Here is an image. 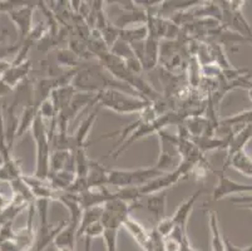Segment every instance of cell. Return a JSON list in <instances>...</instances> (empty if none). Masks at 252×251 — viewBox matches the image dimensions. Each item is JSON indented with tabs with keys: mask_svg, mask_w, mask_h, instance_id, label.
Wrapping results in <instances>:
<instances>
[{
	"mask_svg": "<svg viewBox=\"0 0 252 251\" xmlns=\"http://www.w3.org/2000/svg\"><path fill=\"white\" fill-rule=\"evenodd\" d=\"M72 87L77 92H81V93L97 94L99 92L116 89V91L125 92V93L143 98L132 87H129L126 83L121 82L117 78H114L104 68V66L102 63H93L92 66L89 64V66L81 67L77 71V73H75L74 78H73Z\"/></svg>",
	"mask_w": 252,
	"mask_h": 251,
	"instance_id": "cell-1",
	"label": "cell"
},
{
	"mask_svg": "<svg viewBox=\"0 0 252 251\" xmlns=\"http://www.w3.org/2000/svg\"><path fill=\"white\" fill-rule=\"evenodd\" d=\"M151 105L152 103L143 100L141 97L132 96V94L116 91V89L99 92L95 94L93 103H92V106L107 108L118 114L141 113L142 110L146 109Z\"/></svg>",
	"mask_w": 252,
	"mask_h": 251,
	"instance_id": "cell-2",
	"label": "cell"
},
{
	"mask_svg": "<svg viewBox=\"0 0 252 251\" xmlns=\"http://www.w3.org/2000/svg\"><path fill=\"white\" fill-rule=\"evenodd\" d=\"M31 131L32 135H33L34 142H35L36 149L35 171H34L33 176L39 179H47L50 174L52 146H50L49 135H48V128L45 126V122L39 113H36Z\"/></svg>",
	"mask_w": 252,
	"mask_h": 251,
	"instance_id": "cell-3",
	"label": "cell"
},
{
	"mask_svg": "<svg viewBox=\"0 0 252 251\" xmlns=\"http://www.w3.org/2000/svg\"><path fill=\"white\" fill-rule=\"evenodd\" d=\"M162 172L155 167H143L136 170H108V186L117 188L141 187L152 179L162 176Z\"/></svg>",
	"mask_w": 252,
	"mask_h": 251,
	"instance_id": "cell-4",
	"label": "cell"
},
{
	"mask_svg": "<svg viewBox=\"0 0 252 251\" xmlns=\"http://www.w3.org/2000/svg\"><path fill=\"white\" fill-rule=\"evenodd\" d=\"M157 136L159 138V156L153 167L162 174L175 171L182 162L178 151V136L169 135L164 130L159 131Z\"/></svg>",
	"mask_w": 252,
	"mask_h": 251,
	"instance_id": "cell-5",
	"label": "cell"
},
{
	"mask_svg": "<svg viewBox=\"0 0 252 251\" xmlns=\"http://www.w3.org/2000/svg\"><path fill=\"white\" fill-rule=\"evenodd\" d=\"M176 117L175 114H171V113H167V114H162V116L157 117L155 121H151V122H144V123L139 124L138 127L133 131V132L130 133L127 138H126V141L121 144L119 148H117L116 151L112 152V155H113L114 160H118V157L122 155L123 152L127 151L134 142L139 141L142 138L147 137L150 136L151 133H158L159 131L163 130L164 127H167L168 124L171 123H177L176 121Z\"/></svg>",
	"mask_w": 252,
	"mask_h": 251,
	"instance_id": "cell-6",
	"label": "cell"
},
{
	"mask_svg": "<svg viewBox=\"0 0 252 251\" xmlns=\"http://www.w3.org/2000/svg\"><path fill=\"white\" fill-rule=\"evenodd\" d=\"M36 3H29V1H24L20 6L13 9L8 13V17L11 22L14 23L15 28H17L18 33V43H23L25 39L28 38L31 34L32 29H33V13Z\"/></svg>",
	"mask_w": 252,
	"mask_h": 251,
	"instance_id": "cell-7",
	"label": "cell"
},
{
	"mask_svg": "<svg viewBox=\"0 0 252 251\" xmlns=\"http://www.w3.org/2000/svg\"><path fill=\"white\" fill-rule=\"evenodd\" d=\"M98 112H99V107L97 106V108H94L92 112H89L87 118L81 122V124H79V127L77 128V131H75L73 135L69 136V151L70 152H75L78 151V149H87V147L95 143V141L88 142L87 141V138H88V135L89 132H91L94 122L97 121Z\"/></svg>",
	"mask_w": 252,
	"mask_h": 251,
	"instance_id": "cell-8",
	"label": "cell"
},
{
	"mask_svg": "<svg viewBox=\"0 0 252 251\" xmlns=\"http://www.w3.org/2000/svg\"><path fill=\"white\" fill-rule=\"evenodd\" d=\"M219 175V181L212 192V201H220L227 196L237 195V193L252 192V185H245V183L236 182L224 176V171L216 172Z\"/></svg>",
	"mask_w": 252,
	"mask_h": 251,
	"instance_id": "cell-9",
	"label": "cell"
},
{
	"mask_svg": "<svg viewBox=\"0 0 252 251\" xmlns=\"http://www.w3.org/2000/svg\"><path fill=\"white\" fill-rule=\"evenodd\" d=\"M202 188H201V190H197L193 195H191L186 201H183L182 204L178 206L177 210L175 211V214L171 216L172 220H173V222H175L176 225V229L181 230L182 232H186V226H187V222H189V215H191L194 204L197 202L198 197L202 195Z\"/></svg>",
	"mask_w": 252,
	"mask_h": 251,
	"instance_id": "cell-10",
	"label": "cell"
},
{
	"mask_svg": "<svg viewBox=\"0 0 252 251\" xmlns=\"http://www.w3.org/2000/svg\"><path fill=\"white\" fill-rule=\"evenodd\" d=\"M252 138V124L250 126H244L241 130L231 131L230 141L227 146V157L226 162L233 157L238 152L245 151V147L249 143L250 140Z\"/></svg>",
	"mask_w": 252,
	"mask_h": 251,
	"instance_id": "cell-11",
	"label": "cell"
},
{
	"mask_svg": "<svg viewBox=\"0 0 252 251\" xmlns=\"http://www.w3.org/2000/svg\"><path fill=\"white\" fill-rule=\"evenodd\" d=\"M159 39L155 36H148L147 39L144 40L143 52H142L139 63L142 68L146 71H152L159 62Z\"/></svg>",
	"mask_w": 252,
	"mask_h": 251,
	"instance_id": "cell-12",
	"label": "cell"
},
{
	"mask_svg": "<svg viewBox=\"0 0 252 251\" xmlns=\"http://www.w3.org/2000/svg\"><path fill=\"white\" fill-rule=\"evenodd\" d=\"M32 71V61L27 59L20 64H11L10 69L4 75H1V79L10 87L13 91L24 83V80L28 78L29 73Z\"/></svg>",
	"mask_w": 252,
	"mask_h": 251,
	"instance_id": "cell-13",
	"label": "cell"
},
{
	"mask_svg": "<svg viewBox=\"0 0 252 251\" xmlns=\"http://www.w3.org/2000/svg\"><path fill=\"white\" fill-rule=\"evenodd\" d=\"M78 226H79V221L78 220L67 221L65 226L58 232V235L53 241V244L57 246L58 250H61V249H70V250L74 251Z\"/></svg>",
	"mask_w": 252,
	"mask_h": 251,
	"instance_id": "cell-14",
	"label": "cell"
},
{
	"mask_svg": "<svg viewBox=\"0 0 252 251\" xmlns=\"http://www.w3.org/2000/svg\"><path fill=\"white\" fill-rule=\"evenodd\" d=\"M86 179L88 183V190L107 187L108 186V169L103 167L102 163L91 160Z\"/></svg>",
	"mask_w": 252,
	"mask_h": 251,
	"instance_id": "cell-15",
	"label": "cell"
},
{
	"mask_svg": "<svg viewBox=\"0 0 252 251\" xmlns=\"http://www.w3.org/2000/svg\"><path fill=\"white\" fill-rule=\"evenodd\" d=\"M146 209L148 213L156 218V221L162 220L166 217V210H167V193L166 191L162 192L153 193L150 195L146 200Z\"/></svg>",
	"mask_w": 252,
	"mask_h": 251,
	"instance_id": "cell-16",
	"label": "cell"
},
{
	"mask_svg": "<svg viewBox=\"0 0 252 251\" xmlns=\"http://www.w3.org/2000/svg\"><path fill=\"white\" fill-rule=\"evenodd\" d=\"M208 222H210L211 248H212V251H226V248H224V236L222 235L219 215H217L216 211H208Z\"/></svg>",
	"mask_w": 252,
	"mask_h": 251,
	"instance_id": "cell-17",
	"label": "cell"
},
{
	"mask_svg": "<svg viewBox=\"0 0 252 251\" xmlns=\"http://www.w3.org/2000/svg\"><path fill=\"white\" fill-rule=\"evenodd\" d=\"M36 113H38V106L35 105L34 101L28 102L25 105V107L23 108V112L19 116V126H18L17 131V138L22 137L24 133L32 130V126H33V122L35 119Z\"/></svg>",
	"mask_w": 252,
	"mask_h": 251,
	"instance_id": "cell-18",
	"label": "cell"
},
{
	"mask_svg": "<svg viewBox=\"0 0 252 251\" xmlns=\"http://www.w3.org/2000/svg\"><path fill=\"white\" fill-rule=\"evenodd\" d=\"M230 166L232 169H235L236 171L240 172V174L245 175L247 177H252V158L247 155L246 151L238 152L231 160L224 162L222 171H224Z\"/></svg>",
	"mask_w": 252,
	"mask_h": 251,
	"instance_id": "cell-19",
	"label": "cell"
},
{
	"mask_svg": "<svg viewBox=\"0 0 252 251\" xmlns=\"http://www.w3.org/2000/svg\"><path fill=\"white\" fill-rule=\"evenodd\" d=\"M123 227H126V230L129 232L130 236L134 239V241H136L142 249H144L148 239H150V232L146 230V227L142 224H139L137 220L130 217V216L126 218V221L123 222Z\"/></svg>",
	"mask_w": 252,
	"mask_h": 251,
	"instance_id": "cell-20",
	"label": "cell"
},
{
	"mask_svg": "<svg viewBox=\"0 0 252 251\" xmlns=\"http://www.w3.org/2000/svg\"><path fill=\"white\" fill-rule=\"evenodd\" d=\"M147 36V25H137V27L133 28H126V29H121V33H119V39L127 41L128 44H133V43L146 40Z\"/></svg>",
	"mask_w": 252,
	"mask_h": 251,
	"instance_id": "cell-21",
	"label": "cell"
},
{
	"mask_svg": "<svg viewBox=\"0 0 252 251\" xmlns=\"http://www.w3.org/2000/svg\"><path fill=\"white\" fill-rule=\"evenodd\" d=\"M56 59H57V63L59 64V67L68 68L69 71L78 69L79 68V64H81V58H79V57H78L74 52H72L70 49L57 50Z\"/></svg>",
	"mask_w": 252,
	"mask_h": 251,
	"instance_id": "cell-22",
	"label": "cell"
},
{
	"mask_svg": "<svg viewBox=\"0 0 252 251\" xmlns=\"http://www.w3.org/2000/svg\"><path fill=\"white\" fill-rule=\"evenodd\" d=\"M219 124L221 127L227 128H232L233 126H242V127L250 126V124H252V109L244 110V112L233 114V116L227 117V118L221 119Z\"/></svg>",
	"mask_w": 252,
	"mask_h": 251,
	"instance_id": "cell-23",
	"label": "cell"
},
{
	"mask_svg": "<svg viewBox=\"0 0 252 251\" xmlns=\"http://www.w3.org/2000/svg\"><path fill=\"white\" fill-rule=\"evenodd\" d=\"M103 232H104V226H103L102 221L100 220L95 221V222H93L92 225H89V226L87 227L83 232H82V236H83L84 240H86V250L87 251H89V249H91L92 241L94 240V239L102 238Z\"/></svg>",
	"mask_w": 252,
	"mask_h": 251,
	"instance_id": "cell-24",
	"label": "cell"
},
{
	"mask_svg": "<svg viewBox=\"0 0 252 251\" xmlns=\"http://www.w3.org/2000/svg\"><path fill=\"white\" fill-rule=\"evenodd\" d=\"M121 227L118 226H104L103 240H104L107 251H118V232Z\"/></svg>",
	"mask_w": 252,
	"mask_h": 251,
	"instance_id": "cell-25",
	"label": "cell"
},
{
	"mask_svg": "<svg viewBox=\"0 0 252 251\" xmlns=\"http://www.w3.org/2000/svg\"><path fill=\"white\" fill-rule=\"evenodd\" d=\"M38 113L40 114V117H42L43 119H44V122L49 121L50 123L56 121L57 116H58V113H57V110H56V107H54V105H53L52 100H50L49 97L39 103Z\"/></svg>",
	"mask_w": 252,
	"mask_h": 251,
	"instance_id": "cell-26",
	"label": "cell"
},
{
	"mask_svg": "<svg viewBox=\"0 0 252 251\" xmlns=\"http://www.w3.org/2000/svg\"><path fill=\"white\" fill-rule=\"evenodd\" d=\"M155 229L158 234L161 235L162 238L167 239L171 236L173 230L176 229V225L173 222V220H172L171 216H169V217H163L162 220L158 221Z\"/></svg>",
	"mask_w": 252,
	"mask_h": 251,
	"instance_id": "cell-27",
	"label": "cell"
},
{
	"mask_svg": "<svg viewBox=\"0 0 252 251\" xmlns=\"http://www.w3.org/2000/svg\"><path fill=\"white\" fill-rule=\"evenodd\" d=\"M224 248H226V251H252V244L247 248H237L227 238H224Z\"/></svg>",
	"mask_w": 252,
	"mask_h": 251,
	"instance_id": "cell-28",
	"label": "cell"
},
{
	"mask_svg": "<svg viewBox=\"0 0 252 251\" xmlns=\"http://www.w3.org/2000/svg\"><path fill=\"white\" fill-rule=\"evenodd\" d=\"M11 92H13V89H11L10 87H9L8 84L1 79V77H0V97L8 96V94H10Z\"/></svg>",
	"mask_w": 252,
	"mask_h": 251,
	"instance_id": "cell-29",
	"label": "cell"
},
{
	"mask_svg": "<svg viewBox=\"0 0 252 251\" xmlns=\"http://www.w3.org/2000/svg\"><path fill=\"white\" fill-rule=\"evenodd\" d=\"M10 202H11V199H8L4 193L0 192V213H1V211H3L9 204H10Z\"/></svg>",
	"mask_w": 252,
	"mask_h": 251,
	"instance_id": "cell-30",
	"label": "cell"
},
{
	"mask_svg": "<svg viewBox=\"0 0 252 251\" xmlns=\"http://www.w3.org/2000/svg\"><path fill=\"white\" fill-rule=\"evenodd\" d=\"M5 36H6V31L0 32V45H1V43H3L4 39H5Z\"/></svg>",
	"mask_w": 252,
	"mask_h": 251,
	"instance_id": "cell-31",
	"label": "cell"
},
{
	"mask_svg": "<svg viewBox=\"0 0 252 251\" xmlns=\"http://www.w3.org/2000/svg\"><path fill=\"white\" fill-rule=\"evenodd\" d=\"M241 207H244V209H249V210H252V204H246V205H241Z\"/></svg>",
	"mask_w": 252,
	"mask_h": 251,
	"instance_id": "cell-32",
	"label": "cell"
}]
</instances>
